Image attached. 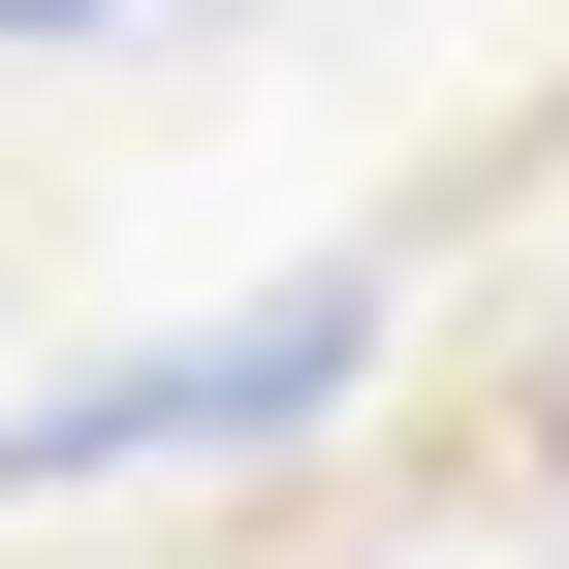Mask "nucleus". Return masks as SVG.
I'll return each instance as SVG.
<instances>
[{"instance_id": "obj_2", "label": "nucleus", "mask_w": 569, "mask_h": 569, "mask_svg": "<svg viewBox=\"0 0 569 569\" xmlns=\"http://www.w3.org/2000/svg\"><path fill=\"white\" fill-rule=\"evenodd\" d=\"M0 32H32V63H63V32H127V0H0Z\"/></svg>"}, {"instance_id": "obj_1", "label": "nucleus", "mask_w": 569, "mask_h": 569, "mask_svg": "<svg viewBox=\"0 0 569 569\" xmlns=\"http://www.w3.org/2000/svg\"><path fill=\"white\" fill-rule=\"evenodd\" d=\"M380 317H411V253H284L253 317H190V348H96V380H32V411H0V507H63V475H190V443H317V411L380 380Z\"/></svg>"}]
</instances>
